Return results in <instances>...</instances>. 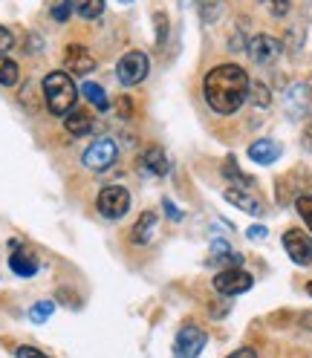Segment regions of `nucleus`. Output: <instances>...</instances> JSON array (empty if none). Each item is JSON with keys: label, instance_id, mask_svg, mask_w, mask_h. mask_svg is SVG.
Wrapping results in <instances>:
<instances>
[{"label": "nucleus", "instance_id": "nucleus-16", "mask_svg": "<svg viewBox=\"0 0 312 358\" xmlns=\"http://www.w3.org/2000/svg\"><path fill=\"white\" fill-rule=\"evenodd\" d=\"M64 127H66V133H70V136H87V133L93 130V116L87 113V110L73 107L70 113L64 116Z\"/></svg>", "mask_w": 312, "mask_h": 358}, {"label": "nucleus", "instance_id": "nucleus-27", "mask_svg": "<svg viewBox=\"0 0 312 358\" xmlns=\"http://www.w3.org/2000/svg\"><path fill=\"white\" fill-rule=\"evenodd\" d=\"M295 211L301 214L304 226L312 231V196H298V199H295Z\"/></svg>", "mask_w": 312, "mask_h": 358}, {"label": "nucleus", "instance_id": "nucleus-22", "mask_svg": "<svg viewBox=\"0 0 312 358\" xmlns=\"http://www.w3.org/2000/svg\"><path fill=\"white\" fill-rule=\"evenodd\" d=\"M73 12H76V0H50V17L55 24H66Z\"/></svg>", "mask_w": 312, "mask_h": 358}, {"label": "nucleus", "instance_id": "nucleus-17", "mask_svg": "<svg viewBox=\"0 0 312 358\" xmlns=\"http://www.w3.org/2000/svg\"><path fill=\"white\" fill-rule=\"evenodd\" d=\"M222 176H226L234 188H246V191H249V188L255 185V179H252L246 171H240V165H237L234 156H226V162H222Z\"/></svg>", "mask_w": 312, "mask_h": 358}, {"label": "nucleus", "instance_id": "nucleus-11", "mask_svg": "<svg viewBox=\"0 0 312 358\" xmlns=\"http://www.w3.org/2000/svg\"><path fill=\"white\" fill-rule=\"evenodd\" d=\"M283 249L295 266H309L312 263V237L309 231L301 229H286L283 231Z\"/></svg>", "mask_w": 312, "mask_h": 358}, {"label": "nucleus", "instance_id": "nucleus-20", "mask_svg": "<svg viewBox=\"0 0 312 358\" xmlns=\"http://www.w3.org/2000/svg\"><path fill=\"white\" fill-rule=\"evenodd\" d=\"M76 15L84 20H96L104 15V0H76Z\"/></svg>", "mask_w": 312, "mask_h": 358}, {"label": "nucleus", "instance_id": "nucleus-30", "mask_svg": "<svg viewBox=\"0 0 312 358\" xmlns=\"http://www.w3.org/2000/svg\"><path fill=\"white\" fill-rule=\"evenodd\" d=\"M12 47H15V35H12V29L0 27V55H6Z\"/></svg>", "mask_w": 312, "mask_h": 358}, {"label": "nucleus", "instance_id": "nucleus-21", "mask_svg": "<svg viewBox=\"0 0 312 358\" xmlns=\"http://www.w3.org/2000/svg\"><path fill=\"white\" fill-rule=\"evenodd\" d=\"M17 81H20V66L12 58L0 55V84H3V87H15Z\"/></svg>", "mask_w": 312, "mask_h": 358}, {"label": "nucleus", "instance_id": "nucleus-8", "mask_svg": "<svg viewBox=\"0 0 312 358\" xmlns=\"http://www.w3.org/2000/svg\"><path fill=\"white\" fill-rule=\"evenodd\" d=\"M283 110H286V116L295 119V122L306 119L312 113V87L306 81L289 84L286 93H283Z\"/></svg>", "mask_w": 312, "mask_h": 358}, {"label": "nucleus", "instance_id": "nucleus-26", "mask_svg": "<svg viewBox=\"0 0 312 358\" xmlns=\"http://www.w3.org/2000/svg\"><path fill=\"white\" fill-rule=\"evenodd\" d=\"M220 12H222L220 0H199V17H203V24H214Z\"/></svg>", "mask_w": 312, "mask_h": 358}, {"label": "nucleus", "instance_id": "nucleus-24", "mask_svg": "<svg viewBox=\"0 0 312 358\" xmlns=\"http://www.w3.org/2000/svg\"><path fill=\"white\" fill-rule=\"evenodd\" d=\"M52 312H55V303H52V301H38V303L29 309V321H32V324H47Z\"/></svg>", "mask_w": 312, "mask_h": 358}, {"label": "nucleus", "instance_id": "nucleus-5", "mask_svg": "<svg viewBox=\"0 0 312 358\" xmlns=\"http://www.w3.org/2000/svg\"><path fill=\"white\" fill-rule=\"evenodd\" d=\"M208 344V332L197 324H183L173 338V358H199Z\"/></svg>", "mask_w": 312, "mask_h": 358}, {"label": "nucleus", "instance_id": "nucleus-6", "mask_svg": "<svg viewBox=\"0 0 312 358\" xmlns=\"http://www.w3.org/2000/svg\"><path fill=\"white\" fill-rule=\"evenodd\" d=\"M148 73H150V61H148V55L139 52V50L125 52V55L119 58V64H116V78H119L122 87H136V84H142V81L148 78Z\"/></svg>", "mask_w": 312, "mask_h": 358}, {"label": "nucleus", "instance_id": "nucleus-19", "mask_svg": "<svg viewBox=\"0 0 312 358\" xmlns=\"http://www.w3.org/2000/svg\"><path fill=\"white\" fill-rule=\"evenodd\" d=\"M78 93H84V99L90 101L96 110H107V107H110V99H107V93H104V87L96 84V81H84Z\"/></svg>", "mask_w": 312, "mask_h": 358}, {"label": "nucleus", "instance_id": "nucleus-7", "mask_svg": "<svg viewBox=\"0 0 312 358\" xmlns=\"http://www.w3.org/2000/svg\"><path fill=\"white\" fill-rule=\"evenodd\" d=\"M81 162H84V168H90V171H96V173L110 171V168L119 162V145H116L113 139H96L90 148L84 150Z\"/></svg>", "mask_w": 312, "mask_h": 358}, {"label": "nucleus", "instance_id": "nucleus-32", "mask_svg": "<svg viewBox=\"0 0 312 358\" xmlns=\"http://www.w3.org/2000/svg\"><path fill=\"white\" fill-rule=\"evenodd\" d=\"M246 237L255 240V243H263L266 237H269V231H266L263 226H252V229H246Z\"/></svg>", "mask_w": 312, "mask_h": 358}, {"label": "nucleus", "instance_id": "nucleus-37", "mask_svg": "<svg viewBox=\"0 0 312 358\" xmlns=\"http://www.w3.org/2000/svg\"><path fill=\"white\" fill-rule=\"evenodd\" d=\"M180 6H191V0H180Z\"/></svg>", "mask_w": 312, "mask_h": 358}, {"label": "nucleus", "instance_id": "nucleus-39", "mask_svg": "<svg viewBox=\"0 0 312 358\" xmlns=\"http://www.w3.org/2000/svg\"><path fill=\"white\" fill-rule=\"evenodd\" d=\"M119 3H133V0H119Z\"/></svg>", "mask_w": 312, "mask_h": 358}, {"label": "nucleus", "instance_id": "nucleus-35", "mask_svg": "<svg viewBox=\"0 0 312 358\" xmlns=\"http://www.w3.org/2000/svg\"><path fill=\"white\" fill-rule=\"evenodd\" d=\"M306 148H309V150H312V127H309V130H306Z\"/></svg>", "mask_w": 312, "mask_h": 358}, {"label": "nucleus", "instance_id": "nucleus-18", "mask_svg": "<svg viewBox=\"0 0 312 358\" xmlns=\"http://www.w3.org/2000/svg\"><path fill=\"white\" fill-rule=\"evenodd\" d=\"M9 268L17 278H35L38 275V260L29 252H15V255H9Z\"/></svg>", "mask_w": 312, "mask_h": 358}, {"label": "nucleus", "instance_id": "nucleus-3", "mask_svg": "<svg viewBox=\"0 0 312 358\" xmlns=\"http://www.w3.org/2000/svg\"><path fill=\"white\" fill-rule=\"evenodd\" d=\"M211 286L222 298H237V295H246L249 289L255 286V278L240 266H226L211 278Z\"/></svg>", "mask_w": 312, "mask_h": 358}, {"label": "nucleus", "instance_id": "nucleus-10", "mask_svg": "<svg viewBox=\"0 0 312 358\" xmlns=\"http://www.w3.org/2000/svg\"><path fill=\"white\" fill-rule=\"evenodd\" d=\"M64 73H70V76H90L96 70V58L93 52L84 47V43H66V50H64Z\"/></svg>", "mask_w": 312, "mask_h": 358}, {"label": "nucleus", "instance_id": "nucleus-34", "mask_svg": "<svg viewBox=\"0 0 312 358\" xmlns=\"http://www.w3.org/2000/svg\"><path fill=\"white\" fill-rule=\"evenodd\" d=\"M226 358H257V352H255L252 347H240V350H234V352L226 355Z\"/></svg>", "mask_w": 312, "mask_h": 358}, {"label": "nucleus", "instance_id": "nucleus-9", "mask_svg": "<svg viewBox=\"0 0 312 358\" xmlns=\"http://www.w3.org/2000/svg\"><path fill=\"white\" fill-rule=\"evenodd\" d=\"M246 52H249V58H252L255 64H260V66H269V64H275V61L281 58V52H283V43H281L275 35H266V32H260V35L249 38V43H246Z\"/></svg>", "mask_w": 312, "mask_h": 358}, {"label": "nucleus", "instance_id": "nucleus-31", "mask_svg": "<svg viewBox=\"0 0 312 358\" xmlns=\"http://www.w3.org/2000/svg\"><path fill=\"white\" fill-rule=\"evenodd\" d=\"M15 358H50V355H43V352L35 350V347H17V350H15Z\"/></svg>", "mask_w": 312, "mask_h": 358}, {"label": "nucleus", "instance_id": "nucleus-25", "mask_svg": "<svg viewBox=\"0 0 312 358\" xmlns=\"http://www.w3.org/2000/svg\"><path fill=\"white\" fill-rule=\"evenodd\" d=\"M153 27H156V50H165V43H168V12H156Z\"/></svg>", "mask_w": 312, "mask_h": 358}, {"label": "nucleus", "instance_id": "nucleus-23", "mask_svg": "<svg viewBox=\"0 0 312 358\" xmlns=\"http://www.w3.org/2000/svg\"><path fill=\"white\" fill-rule=\"evenodd\" d=\"M249 99H252L257 107H269V104H272V93H269V87H266L263 81H252V84H249Z\"/></svg>", "mask_w": 312, "mask_h": 358}, {"label": "nucleus", "instance_id": "nucleus-15", "mask_svg": "<svg viewBox=\"0 0 312 358\" xmlns=\"http://www.w3.org/2000/svg\"><path fill=\"white\" fill-rule=\"evenodd\" d=\"M156 234V214L153 211H142L136 217V222H133V229H130V243H136V245H148Z\"/></svg>", "mask_w": 312, "mask_h": 358}, {"label": "nucleus", "instance_id": "nucleus-12", "mask_svg": "<svg viewBox=\"0 0 312 358\" xmlns=\"http://www.w3.org/2000/svg\"><path fill=\"white\" fill-rule=\"evenodd\" d=\"M139 168H142V173H148V176H165V173H171V159H168V153H165L159 145H150V148L139 156Z\"/></svg>", "mask_w": 312, "mask_h": 358}, {"label": "nucleus", "instance_id": "nucleus-13", "mask_svg": "<svg viewBox=\"0 0 312 358\" xmlns=\"http://www.w3.org/2000/svg\"><path fill=\"white\" fill-rule=\"evenodd\" d=\"M283 156V145L278 139H257L249 145V159L257 165H275Z\"/></svg>", "mask_w": 312, "mask_h": 358}, {"label": "nucleus", "instance_id": "nucleus-29", "mask_svg": "<svg viewBox=\"0 0 312 358\" xmlns=\"http://www.w3.org/2000/svg\"><path fill=\"white\" fill-rule=\"evenodd\" d=\"M162 206H165V214H168V220H173V222H180V220L185 217V214H183V208L176 206L171 196H165V199H162Z\"/></svg>", "mask_w": 312, "mask_h": 358}, {"label": "nucleus", "instance_id": "nucleus-14", "mask_svg": "<svg viewBox=\"0 0 312 358\" xmlns=\"http://www.w3.org/2000/svg\"><path fill=\"white\" fill-rule=\"evenodd\" d=\"M222 196H226V203H232L234 208L246 211V214H252V217H263V214H266V206L260 203L255 194H249L246 188H229Z\"/></svg>", "mask_w": 312, "mask_h": 358}, {"label": "nucleus", "instance_id": "nucleus-28", "mask_svg": "<svg viewBox=\"0 0 312 358\" xmlns=\"http://www.w3.org/2000/svg\"><path fill=\"white\" fill-rule=\"evenodd\" d=\"M260 3L269 9V15H275V17H283L289 12V0H260Z\"/></svg>", "mask_w": 312, "mask_h": 358}, {"label": "nucleus", "instance_id": "nucleus-2", "mask_svg": "<svg viewBox=\"0 0 312 358\" xmlns=\"http://www.w3.org/2000/svg\"><path fill=\"white\" fill-rule=\"evenodd\" d=\"M43 101H47L50 113L52 116H66L70 110L76 107V99H78V90H76V81L70 73L64 70H55L50 76H43Z\"/></svg>", "mask_w": 312, "mask_h": 358}, {"label": "nucleus", "instance_id": "nucleus-1", "mask_svg": "<svg viewBox=\"0 0 312 358\" xmlns=\"http://www.w3.org/2000/svg\"><path fill=\"white\" fill-rule=\"evenodd\" d=\"M249 84H252V78L240 64H217L203 78L206 104L217 116H232L246 104Z\"/></svg>", "mask_w": 312, "mask_h": 358}, {"label": "nucleus", "instance_id": "nucleus-4", "mask_svg": "<svg viewBox=\"0 0 312 358\" xmlns=\"http://www.w3.org/2000/svg\"><path fill=\"white\" fill-rule=\"evenodd\" d=\"M96 208L104 220H122L130 211V191L125 185H104L96 196Z\"/></svg>", "mask_w": 312, "mask_h": 358}, {"label": "nucleus", "instance_id": "nucleus-33", "mask_svg": "<svg viewBox=\"0 0 312 358\" xmlns=\"http://www.w3.org/2000/svg\"><path fill=\"white\" fill-rule=\"evenodd\" d=\"M116 107H119V116H122V119H130V113H133V104L127 101V96H122V99L116 101Z\"/></svg>", "mask_w": 312, "mask_h": 358}, {"label": "nucleus", "instance_id": "nucleus-36", "mask_svg": "<svg viewBox=\"0 0 312 358\" xmlns=\"http://www.w3.org/2000/svg\"><path fill=\"white\" fill-rule=\"evenodd\" d=\"M304 321H306L304 327H306V329H312V315H304Z\"/></svg>", "mask_w": 312, "mask_h": 358}, {"label": "nucleus", "instance_id": "nucleus-38", "mask_svg": "<svg viewBox=\"0 0 312 358\" xmlns=\"http://www.w3.org/2000/svg\"><path fill=\"white\" fill-rule=\"evenodd\" d=\"M306 292H309V295H312V280H309V283H306Z\"/></svg>", "mask_w": 312, "mask_h": 358}]
</instances>
